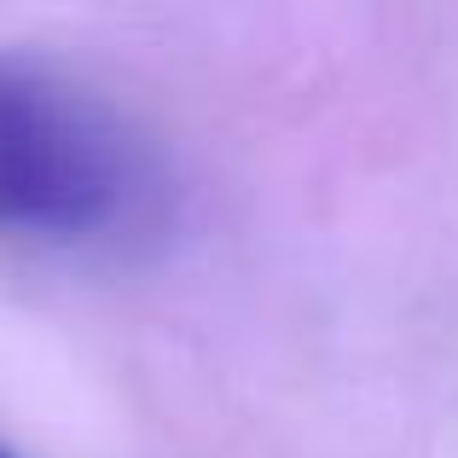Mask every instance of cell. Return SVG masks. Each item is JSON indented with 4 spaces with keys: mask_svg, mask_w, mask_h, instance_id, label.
<instances>
[{
    "mask_svg": "<svg viewBox=\"0 0 458 458\" xmlns=\"http://www.w3.org/2000/svg\"><path fill=\"white\" fill-rule=\"evenodd\" d=\"M140 198L123 128L76 88L0 58V233L93 238Z\"/></svg>",
    "mask_w": 458,
    "mask_h": 458,
    "instance_id": "1",
    "label": "cell"
},
{
    "mask_svg": "<svg viewBox=\"0 0 458 458\" xmlns=\"http://www.w3.org/2000/svg\"><path fill=\"white\" fill-rule=\"evenodd\" d=\"M0 458H12V453H6V447H0Z\"/></svg>",
    "mask_w": 458,
    "mask_h": 458,
    "instance_id": "2",
    "label": "cell"
}]
</instances>
